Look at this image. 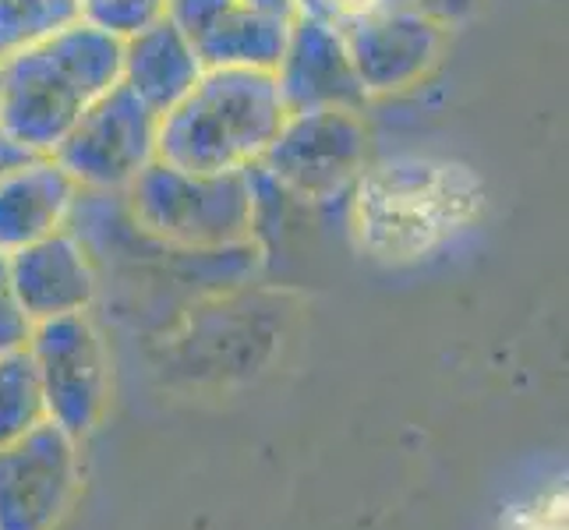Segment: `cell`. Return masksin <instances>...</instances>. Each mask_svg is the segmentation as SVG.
Returning <instances> with one entry per match:
<instances>
[{"mask_svg": "<svg viewBox=\"0 0 569 530\" xmlns=\"http://www.w3.org/2000/svg\"><path fill=\"white\" fill-rule=\"evenodd\" d=\"M301 14H311V18H322L329 26H350L358 22V18L371 14L382 8V0H298Z\"/></svg>", "mask_w": 569, "mask_h": 530, "instance_id": "obj_21", "label": "cell"}, {"mask_svg": "<svg viewBox=\"0 0 569 530\" xmlns=\"http://www.w3.org/2000/svg\"><path fill=\"white\" fill-rule=\"evenodd\" d=\"M134 227L178 248H227L251 238L259 181L251 170L188 173L152 160L124 188Z\"/></svg>", "mask_w": 569, "mask_h": 530, "instance_id": "obj_4", "label": "cell"}, {"mask_svg": "<svg viewBox=\"0 0 569 530\" xmlns=\"http://www.w3.org/2000/svg\"><path fill=\"white\" fill-rule=\"evenodd\" d=\"M287 121L272 71L206 68L160 117L156 160L188 173H238L262 160Z\"/></svg>", "mask_w": 569, "mask_h": 530, "instance_id": "obj_3", "label": "cell"}, {"mask_svg": "<svg viewBox=\"0 0 569 530\" xmlns=\"http://www.w3.org/2000/svg\"><path fill=\"white\" fill-rule=\"evenodd\" d=\"M78 194L82 188L50 152H39L22 167L0 173V254L68 227Z\"/></svg>", "mask_w": 569, "mask_h": 530, "instance_id": "obj_13", "label": "cell"}, {"mask_svg": "<svg viewBox=\"0 0 569 530\" xmlns=\"http://www.w3.org/2000/svg\"><path fill=\"white\" fill-rule=\"evenodd\" d=\"M202 71L188 36L167 14L121 39V82L160 117L199 82Z\"/></svg>", "mask_w": 569, "mask_h": 530, "instance_id": "obj_14", "label": "cell"}, {"mask_svg": "<svg viewBox=\"0 0 569 530\" xmlns=\"http://www.w3.org/2000/svg\"><path fill=\"white\" fill-rule=\"evenodd\" d=\"M248 8L262 11V14H272V18H283V22H293V18L301 14L298 0H244Z\"/></svg>", "mask_w": 569, "mask_h": 530, "instance_id": "obj_23", "label": "cell"}, {"mask_svg": "<svg viewBox=\"0 0 569 530\" xmlns=\"http://www.w3.org/2000/svg\"><path fill=\"white\" fill-rule=\"evenodd\" d=\"M382 8H397V11H410L421 14L428 22H436L442 29H457L463 22L478 14L481 0H382Z\"/></svg>", "mask_w": 569, "mask_h": 530, "instance_id": "obj_19", "label": "cell"}, {"mask_svg": "<svg viewBox=\"0 0 569 530\" xmlns=\"http://www.w3.org/2000/svg\"><path fill=\"white\" fill-rule=\"evenodd\" d=\"M47 421V400L26 347L0 353V446Z\"/></svg>", "mask_w": 569, "mask_h": 530, "instance_id": "obj_15", "label": "cell"}, {"mask_svg": "<svg viewBox=\"0 0 569 530\" xmlns=\"http://www.w3.org/2000/svg\"><path fill=\"white\" fill-rule=\"evenodd\" d=\"M121 82V36L74 22L0 57V128L32 152H53L107 89Z\"/></svg>", "mask_w": 569, "mask_h": 530, "instance_id": "obj_1", "label": "cell"}, {"mask_svg": "<svg viewBox=\"0 0 569 530\" xmlns=\"http://www.w3.org/2000/svg\"><path fill=\"white\" fill-rule=\"evenodd\" d=\"M280 100L287 113H311V110H355L365 113L368 92L350 61L343 32L322 18L298 14L290 22L287 43L277 68Z\"/></svg>", "mask_w": 569, "mask_h": 530, "instance_id": "obj_10", "label": "cell"}, {"mask_svg": "<svg viewBox=\"0 0 569 530\" xmlns=\"http://www.w3.org/2000/svg\"><path fill=\"white\" fill-rule=\"evenodd\" d=\"M32 319L26 316L22 301L11 287V272H8V254H0V353L18 350L29 343Z\"/></svg>", "mask_w": 569, "mask_h": 530, "instance_id": "obj_18", "label": "cell"}, {"mask_svg": "<svg viewBox=\"0 0 569 530\" xmlns=\"http://www.w3.org/2000/svg\"><path fill=\"white\" fill-rule=\"evenodd\" d=\"M78 442L50 418L0 446V530H53L78 496Z\"/></svg>", "mask_w": 569, "mask_h": 530, "instance_id": "obj_8", "label": "cell"}, {"mask_svg": "<svg viewBox=\"0 0 569 530\" xmlns=\"http://www.w3.org/2000/svg\"><path fill=\"white\" fill-rule=\"evenodd\" d=\"M160 113L149 110L124 82L96 100L50 152L71 181L89 194H124L156 160Z\"/></svg>", "mask_w": 569, "mask_h": 530, "instance_id": "obj_6", "label": "cell"}, {"mask_svg": "<svg viewBox=\"0 0 569 530\" xmlns=\"http://www.w3.org/2000/svg\"><path fill=\"white\" fill-rule=\"evenodd\" d=\"M82 22L78 0H0V57Z\"/></svg>", "mask_w": 569, "mask_h": 530, "instance_id": "obj_16", "label": "cell"}, {"mask_svg": "<svg viewBox=\"0 0 569 530\" xmlns=\"http://www.w3.org/2000/svg\"><path fill=\"white\" fill-rule=\"evenodd\" d=\"M506 530H566V492L531 499L517 513H509Z\"/></svg>", "mask_w": 569, "mask_h": 530, "instance_id": "obj_20", "label": "cell"}, {"mask_svg": "<svg viewBox=\"0 0 569 530\" xmlns=\"http://www.w3.org/2000/svg\"><path fill=\"white\" fill-rule=\"evenodd\" d=\"M26 350L43 386L47 418L78 442L103 421L110 400V358L89 311L32 322Z\"/></svg>", "mask_w": 569, "mask_h": 530, "instance_id": "obj_7", "label": "cell"}, {"mask_svg": "<svg viewBox=\"0 0 569 530\" xmlns=\"http://www.w3.org/2000/svg\"><path fill=\"white\" fill-rule=\"evenodd\" d=\"M163 14L188 36L202 68L272 71L290 32V22L244 0H163Z\"/></svg>", "mask_w": 569, "mask_h": 530, "instance_id": "obj_11", "label": "cell"}, {"mask_svg": "<svg viewBox=\"0 0 569 530\" xmlns=\"http://www.w3.org/2000/svg\"><path fill=\"white\" fill-rule=\"evenodd\" d=\"M8 272L32 322L89 311L96 301V269L82 238L71 227L11 251Z\"/></svg>", "mask_w": 569, "mask_h": 530, "instance_id": "obj_12", "label": "cell"}, {"mask_svg": "<svg viewBox=\"0 0 569 530\" xmlns=\"http://www.w3.org/2000/svg\"><path fill=\"white\" fill-rule=\"evenodd\" d=\"M32 156H39V152H32L29 146H22L18 139H11V134L0 128V173H8V170H14V167H22L26 160H32Z\"/></svg>", "mask_w": 569, "mask_h": 530, "instance_id": "obj_22", "label": "cell"}, {"mask_svg": "<svg viewBox=\"0 0 569 530\" xmlns=\"http://www.w3.org/2000/svg\"><path fill=\"white\" fill-rule=\"evenodd\" d=\"M350 199L361 251L382 262H415L475 220L481 184L460 163L403 156L365 167Z\"/></svg>", "mask_w": 569, "mask_h": 530, "instance_id": "obj_2", "label": "cell"}, {"mask_svg": "<svg viewBox=\"0 0 569 530\" xmlns=\"http://www.w3.org/2000/svg\"><path fill=\"white\" fill-rule=\"evenodd\" d=\"M368 167V124L355 110L287 113L254 173L301 202H332Z\"/></svg>", "mask_w": 569, "mask_h": 530, "instance_id": "obj_5", "label": "cell"}, {"mask_svg": "<svg viewBox=\"0 0 569 530\" xmlns=\"http://www.w3.org/2000/svg\"><path fill=\"white\" fill-rule=\"evenodd\" d=\"M340 32L368 100L421 86L439 68L449 43V29L397 8L371 11Z\"/></svg>", "mask_w": 569, "mask_h": 530, "instance_id": "obj_9", "label": "cell"}, {"mask_svg": "<svg viewBox=\"0 0 569 530\" xmlns=\"http://www.w3.org/2000/svg\"><path fill=\"white\" fill-rule=\"evenodd\" d=\"M78 8H82V22L124 39L156 22L163 14V0H78Z\"/></svg>", "mask_w": 569, "mask_h": 530, "instance_id": "obj_17", "label": "cell"}]
</instances>
